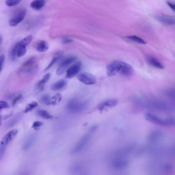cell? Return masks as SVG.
Listing matches in <instances>:
<instances>
[{"instance_id":"cell-4","label":"cell","mask_w":175,"mask_h":175,"mask_svg":"<svg viewBox=\"0 0 175 175\" xmlns=\"http://www.w3.org/2000/svg\"><path fill=\"white\" fill-rule=\"evenodd\" d=\"M145 118L147 120L158 125L175 126V119L173 118L162 119L152 113L146 114L145 115Z\"/></svg>"},{"instance_id":"cell-36","label":"cell","mask_w":175,"mask_h":175,"mask_svg":"<svg viewBox=\"0 0 175 175\" xmlns=\"http://www.w3.org/2000/svg\"><path fill=\"white\" fill-rule=\"evenodd\" d=\"M167 4L171 9H172L175 13V3H172L171 2L167 1Z\"/></svg>"},{"instance_id":"cell-3","label":"cell","mask_w":175,"mask_h":175,"mask_svg":"<svg viewBox=\"0 0 175 175\" xmlns=\"http://www.w3.org/2000/svg\"><path fill=\"white\" fill-rule=\"evenodd\" d=\"M88 106L87 103L82 101L77 98L71 100L66 105V109L68 112L73 114L82 112Z\"/></svg>"},{"instance_id":"cell-29","label":"cell","mask_w":175,"mask_h":175,"mask_svg":"<svg viewBox=\"0 0 175 175\" xmlns=\"http://www.w3.org/2000/svg\"><path fill=\"white\" fill-rule=\"evenodd\" d=\"M21 2V1H18V0H7L6 1L5 4L6 5L11 7L17 5Z\"/></svg>"},{"instance_id":"cell-12","label":"cell","mask_w":175,"mask_h":175,"mask_svg":"<svg viewBox=\"0 0 175 175\" xmlns=\"http://www.w3.org/2000/svg\"><path fill=\"white\" fill-rule=\"evenodd\" d=\"M157 20L165 25H175V17L166 15H160L156 17Z\"/></svg>"},{"instance_id":"cell-22","label":"cell","mask_w":175,"mask_h":175,"mask_svg":"<svg viewBox=\"0 0 175 175\" xmlns=\"http://www.w3.org/2000/svg\"><path fill=\"white\" fill-rule=\"evenodd\" d=\"M126 38L127 39L132 41L133 42H136L140 44H146L147 42L142 38L137 36H128L126 37Z\"/></svg>"},{"instance_id":"cell-19","label":"cell","mask_w":175,"mask_h":175,"mask_svg":"<svg viewBox=\"0 0 175 175\" xmlns=\"http://www.w3.org/2000/svg\"><path fill=\"white\" fill-rule=\"evenodd\" d=\"M67 85V81L65 80H61L57 81L52 86V89L54 91H57L62 89Z\"/></svg>"},{"instance_id":"cell-9","label":"cell","mask_w":175,"mask_h":175,"mask_svg":"<svg viewBox=\"0 0 175 175\" xmlns=\"http://www.w3.org/2000/svg\"><path fill=\"white\" fill-rule=\"evenodd\" d=\"M26 11L24 9L18 11L15 15L11 18L9 21L10 26L15 27L17 26L18 24L20 23L25 18L26 16Z\"/></svg>"},{"instance_id":"cell-2","label":"cell","mask_w":175,"mask_h":175,"mask_svg":"<svg viewBox=\"0 0 175 175\" xmlns=\"http://www.w3.org/2000/svg\"><path fill=\"white\" fill-rule=\"evenodd\" d=\"M137 103L142 106L152 110L159 111H168L171 110V106L166 102L157 100L140 98L138 99Z\"/></svg>"},{"instance_id":"cell-27","label":"cell","mask_w":175,"mask_h":175,"mask_svg":"<svg viewBox=\"0 0 175 175\" xmlns=\"http://www.w3.org/2000/svg\"><path fill=\"white\" fill-rule=\"evenodd\" d=\"M52 98L48 94H44L41 98V101L43 104L46 105L51 104Z\"/></svg>"},{"instance_id":"cell-25","label":"cell","mask_w":175,"mask_h":175,"mask_svg":"<svg viewBox=\"0 0 175 175\" xmlns=\"http://www.w3.org/2000/svg\"><path fill=\"white\" fill-rule=\"evenodd\" d=\"M62 55H63L62 52H61L57 53V54L55 55V57H53V58L52 59V60L51 61V62H50V63L49 64V65L47 66V67H46V68L45 69V70H47L48 69H49V68H50V67H52L53 65H55V64L57 63V61L59 60L61 58V57H62Z\"/></svg>"},{"instance_id":"cell-30","label":"cell","mask_w":175,"mask_h":175,"mask_svg":"<svg viewBox=\"0 0 175 175\" xmlns=\"http://www.w3.org/2000/svg\"><path fill=\"white\" fill-rule=\"evenodd\" d=\"M167 96L175 102V89H170L166 92Z\"/></svg>"},{"instance_id":"cell-13","label":"cell","mask_w":175,"mask_h":175,"mask_svg":"<svg viewBox=\"0 0 175 175\" xmlns=\"http://www.w3.org/2000/svg\"><path fill=\"white\" fill-rule=\"evenodd\" d=\"M18 132V131L17 130H13L9 131L8 133H7L5 136L4 137L1 143V146L6 147L7 145L11 143L13 139L17 135Z\"/></svg>"},{"instance_id":"cell-7","label":"cell","mask_w":175,"mask_h":175,"mask_svg":"<svg viewBox=\"0 0 175 175\" xmlns=\"http://www.w3.org/2000/svg\"><path fill=\"white\" fill-rule=\"evenodd\" d=\"M36 59L35 57H32L28 59L23 63V65L21 67L20 73H29L36 68L35 66Z\"/></svg>"},{"instance_id":"cell-31","label":"cell","mask_w":175,"mask_h":175,"mask_svg":"<svg viewBox=\"0 0 175 175\" xmlns=\"http://www.w3.org/2000/svg\"><path fill=\"white\" fill-rule=\"evenodd\" d=\"M32 40V35H29V36H28L25 37V38H24L21 41H22L24 44L26 45V46H27L31 43Z\"/></svg>"},{"instance_id":"cell-14","label":"cell","mask_w":175,"mask_h":175,"mask_svg":"<svg viewBox=\"0 0 175 175\" xmlns=\"http://www.w3.org/2000/svg\"><path fill=\"white\" fill-rule=\"evenodd\" d=\"M118 104V101L116 99H109L101 103L98 106V110H103L106 108L115 107Z\"/></svg>"},{"instance_id":"cell-35","label":"cell","mask_w":175,"mask_h":175,"mask_svg":"<svg viewBox=\"0 0 175 175\" xmlns=\"http://www.w3.org/2000/svg\"><path fill=\"white\" fill-rule=\"evenodd\" d=\"M5 61V56L4 55H1L0 57V63H1V71L3 69V64Z\"/></svg>"},{"instance_id":"cell-8","label":"cell","mask_w":175,"mask_h":175,"mask_svg":"<svg viewBox=\"0 0 175 175\" xmlns=\"http://www.w3.org/2000/svg\"><path fill=\"white\" fill-rule=\"evenodd\" d=\"M78 79L82 83L86 85L94 84L97 82V79L90 73H81L78 76Z\"/></svg>"},{"instance_id":"cell-15","label":"cell","mask_w":175,"mask_h":175,"mask_svg":"<svg viewBox=\"0 0 175 175\" xmlns=\"http://www.w3.org/2000/svg\"><path fill=\"white\" fill-rule=\"evenodd\" d=\"M128 162L122 158H116L112 161V166L116 169H122L127 166Z\"/></svg>"},{"instance_id":"cell-28","label":"cell","mask_w":175,"mask_h":175,"mask_svg":"<svg viewBox=\"0 0 175 175\" xmlns=\"http://www.w3.org/2000/svg\"><path fill=\"white\" fill-rule=\"evenodd\" d=\"M62 99V96L60 94H56L52 98L51 100V104H56L59 102Z\"/></svg>"},{"instance_id":"cell-18","label":"cell","mask_w":175,"mask_h":175,"mask_svg":"<svg viewBox=\"0 0 175 175\" xmlns=\"http://www.w3.org/2000/svg\"><path fill=\"white\" fill-rule=\"evenodd\" d=\"M45 4V1L43 0H35L30 3V7L35 11L41 9Z\"/></svg>"},{"instance_id":"cell-16","label":"cell","mask_w":175,"mask_h":175,"mask_svg":"<svg viewBox=\"0 0 175 175\" xmlns=\"http://www.w3.org/2000/svg\"><path fill=\"white\" fill-rule=\"evenodd\" d=\"M147 60L149 63V64H151L152 66L154 67L155 68H158L160 69H163L164 68V66L162 63L155 57L149 56L147 57Z\"/></svg>"},{"instance_id":"cell-21","label":"cell","mask_w":175,"mask_h":175,"mask_svg":"<svg viewBox=\"0 0 175 175\" xmlns=\"http://www.w3.org/2000/svg\"><path fill=\"white\" fill-rule=\"evenodd\" d=\"M50 76H51L50 73H47L43 77V78H42V80L39 81V83H38V85H37L38 89H39L40 90H41L43 89V88H44V85L46 83L47 81L50 80Z\"/></svg>"},{"instance_id":"cell-5","label":"cell","mask_w":175,"mask_h":175,"mask_svg":"<svg viewBox=\"0 0 175 175\" xmlns=\"http://www.w3.org/2000/svg\"><path fill=\"white\" fill-rule=\"evenodd\" d=\"M26 47L27 46L22 41L16 43L11 50V57L12 60H14L16 57H23L26 54Z\"/></svg>"},{"instance_id":"cell-11","label":"cell","mask_w":175,"mask_h":175,"mask_svg":"<svg viewBox=\"0 0 175 175\" xmlns=\"http://www.w3.org/2000/svg\"><path fill=\"white\" fill-rule=\"evenodd\" d=\"M81 66L82 64L80 62H77L70 66L66 71V78H72L76 76L80 71Z\"/></svg>"},{"instance_id":"cell-10","label":"cell","mask_w":175,"mask_h":175,"mask_svg":"<svg viewBox=\"0 0 175 175\" xmlns=\"http://www.w3.org/2000/svg\"><path fill=\"white\" fill-rule=\"evenodd\" d=\"M76 60V57L74 56H71L66 57L64 60H63L60 64L59 66L57 69L56 73L58 75H61L65 71L66 69L68 67V66L73 63L74 61Z\"/></svg>"},{"instance_id":"cell-1","label":"cell","mask_w":175,"mask_h":175,"mask_svg":"<svg viewBox=\"0 0 175 175\" xmlns=\"http://www.w3.org/2000/svg\"><path fill=\"white\" fill-rule=\"evenodd\" d=\"M107 73L108 77L115 76L118 73L125 77L133 74V68L128 63L121 61H116L107 66Z\"/></svg>"},{"instance_id":"cell-26","label":"cell","mask_w":175,"mask_h":175,"mask_svg":"<svg viewBox=\"0 0 175 175\" xmlns=\"http://www.w3.org/2000/svg\"><path fill=\"white\" fill-rule=\"evenodd\" d=\"M38 104L37 102H35V101H32V102H30V103H29L27 105L25 109L24 110V112L27 113L29 112H31L35 108H36L38 106Z\"/></svg>"},{"instance_id":"cell-34","label":"cell","mask_w":175,"mask_h":175,"mask_svg":"<svg viewBox=\"0 0 175 175\" xmlns=\"http://www.w3.org/2000/svg\"><path fill=\"white\" fill-rule=\"evenodd\" d=\"M22 94H18V96H17V97H15L13 99V105L16 104L17 103V102H18V101H20L22 99Z\"/></svg>"},{"instance_id":"cell-20","label":"cell","mask_w":175,"mask_h":175,"mask_svg":"<svg viewBox=\"0 0 175 175\" xmlns=\"http://www.w3.org/2000/svg\"><path fill=\"white\" fill-rule=\"evenodd\" d=\"M36 138V137L35 135L29 136L28 138L26 139V141L24 142L23 145V149L24 151L28 149L30 147H32V145L34 143Z\"/></svg>"},{"instance_id":"cell-24","label":"cell","mask_w":175,"mask_h":175,"mask_svg":"<svg viewBox=\"0 0 175 175\" xmlns=\"http://www.w3.org/2000/svg\"><path fill=\"white\" fill-rule=\"evenodd\" d=\"M37 113L39 116L41 117L42 118L44 119L50 120V119H52L53 118V116L52 115L50 114L49 112H47L46 110H39Z\"/></svg>"},{"instance_id":"cell-23","label":"cell","mask_w":175,"mask_h":175,"mask_svg":"<svg viewBox=\"0 0 175 175\" xmlns=\"http://www.w3.org/2000/svg\"><path fill=\"white\" fill-rule=\"evenodd\" d=\"M22 116L21 115H18L15 117L14 118L11 119L6 124V127L7 128H11L16 124V123H18V121L21 119Z\"/></svg>"},{"instance_id":"cell-6","label":"cell","mask_w":175,"mask_h":175,"mask_svg":"<svg viewBox=\"0 0 175 175\" xmlns=\"http://www.w3.org/2000/svg\"><path fill=\"white\" fill-rule=\"evenodd\" d=\"M92 130H91V131H90L87 134H85L79 141L76 144L75 147H73V149L72 150V153L73 154H77L79 152H81V151L86 147L87 144L88 143L92 136Z\"/></svg>"},{"instance_id":"cell-32","label":"cell","mask_w":175,"mask_h":175,"mask_svg":"<svg viewBox=\"0 0 175 175\" xmlns=\"http://www.w3.org/2000/svg\"><path fill=\"white\" fill-rule=\"evenodd\" d=\"M43 123L41 122H40V121H35L34 123H33L32 127L34 128L35 129H39L40 127H41L43 125Z\"/></svg>"},{"instance_id":"cell-17","label":"cell","mask_w":175,"mask_h":175,"mask_svg":"<svg viewBox=\"0 0 175 175\" xmlns=\"http://www.w3.org/2000/svg\"><path fill=\"white\" fill-rule=\"evenodd\" d=\"M48 44L46 41L44 40H41L38 42L36 45V50L40 52H46L48 50Z\"/></svg>"},{"instance_id":"cell-37","label":"cell","mask_w":175,"mask_h":175,"mask_svg":"<svg viewBox=\"0 0 175 175\" xmlns=\"http://www.w3.org/2000/svg\"><path fill=\"white\" fill-rule=\"evenodd\" d=\"M63 42L66 44V43H71V42H72V41H71V39H65L64 40Z\"/></svg>"},{"instance_id":"cell-33","label":"cell","mask_w":175,"mask_h":175,"mask_svg":"<svg viewBox=\"0 0 175 175\" xmlns=\"http://www.w3.org/2000/svg\"><path fill=\"white\" fill-rule=\"evenodd\" d=\"M0 104H1V110L7 108L9 107V105H8V103L5 101L1 100V102H0Z\"/></svg>"}]
</instances>
